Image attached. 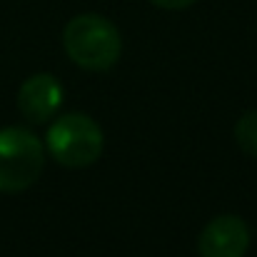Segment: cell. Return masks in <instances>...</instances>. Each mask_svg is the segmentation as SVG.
<instances>
[{
  "label": "cell",
  "mask_w": 257,
  "mask_h": 257,
  "mask_svg": "<svg viewBox=\"0 0 257 257\" xmlns=\"http://www.w3.org/2000/svg\"><path fill=\"white\" fill-rule=\"evenodd\" d=\"M63 48L78 68L90 73H102L120 60L122 40L115 23H110L97 13H83L65 25Z\"/></svg>",
  "instance_id": "obj_1"
},
{
  "label": "cell",
  "mask_w": 257,
  "mask_h": 257,
  "mask_svg": "<svg viewBox=\"0 0 257 257\" xmlns=\"http://www.w3.org/2000/svg\"><path fill=\"white\" fill-rule=\"evenodd\" d=\"M45 165V148L40 138L20 125L0 130V192H25L40 177Z\"/></svg>",
  "instance_id": "obj_2"
},
{
  "label": "cell",
  "mask_w": 257,
  "mask_h": 257,
  "mask_svg": "<svg viewBox=\"0 0 257 257\" xmlns=\"http://www.w3.org/2000/svg\"><path fill=\"white\" fill-rule=\"evenodd\" d=\"M48 153L65 168H87L102 155V127L85 112L60 115L45 138Z\"/></svg>",
  "instance_id": "obj_3"
},
{
  "label": "cell",
  "mask_w": 257,
  "mask_h": 257,
  "mask_svg": "<svg viewBox=\"0 0 257 257\" xmlns=\"http://www.w3.org/2000/svg\"><path fill=\"white\" fill-rule=\"evenodd\" d=\"M250 250V227L237 215H220L205 225L197 237L200 257H245Z\"/></svg>",
  "instance_id": "obj_4"
},
{
  "label": "cell",
  "mask_w": 257,
  "mask_h": 257,
  "mask_svg": "<svg viewBox=\"0 0 257 257\" xmlns=\"http://www.w3.org/2000/svg\"><path fill=\"white\" fill-rule=\"evenodd\" d=\"M60 102H63V85L48 73L30 75L18 90V110L33 125L48 122L58 112Z\"/></svg>",
  "instance_id": "obj_5"
},
{
  "label": "cell",
  "mask_w": 257,
  "mask_h": 257,
  "mask_svg": "<svg viewBox=\"0 0 257 257\" xmlns=\"http://www.w3.org/2000/svg\"><path fill=\"white\" fill-rule=\"evenodd\" d=\"M235 143L242 153L257 158V110L242 112V117L235 122Z\"/></svg>",
  "instance_id": "obj_6"
},
{
  "label": "cell",
  "mask_w": 257,
  "mask_h": 257,
  "mask_svg": "<svg viewBox=\"0 0 257 257\" xmlns=\"http://www.w3.org/2000/svg\"><path fill=\"white\" fill-rule=\"evenodd\" d=\"M153 5L163 8V10H185L190 5H195L197 0H150Z\"/></svg>",
  "instance_id": "obj_7"
}]
</instances>
